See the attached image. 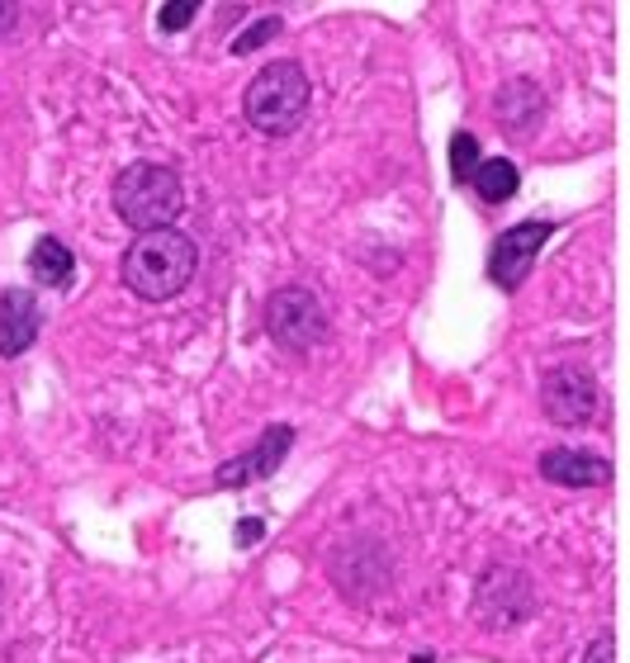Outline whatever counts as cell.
Instances as JSON below:
<instances>
[{
  "mask_svg": "<svg viewBox=\"0 0 630 663\" xmlns=\"http://www.w3.org/2000/svg\"><path fill=\"white\" fill-rule=\"evenodd\" d=\"M304 109H308V77L304 67L280 57V62H266L261 71L252 77L247 85V100H242V114L256 133L266 138H284L304 124Z\"/></svg>",
  "mask_w": 630,
  "mask_h": 663,
  "instance_id": "cell-3",
  "label": "cell"
},
{
  "mask_svg": "<svg viewBox=\"0 0 630 663\" xmlns=\"http://www.w3.org/2000/svg\"><path fill=\"white\" fill-rule=\"evenodd\" d=\"M475 190H479V199H489V205H503V199L517 195V166H512L508 156L479 162V171H475Z\"/></svg>",
  "mask_w": 630,
  "mask_h": 663,
  "instance_id": "cell-13",
  "label": "cell"
},
{
  "mask_svg": "<svg viewBox=\"0 0 630 663\" xmlns=\"http://www.w3.org/2000/svg\"><path fill=\"white\" fill-rule=\"evenodd\" d=\"M493 114H498V124H503L508 138H532L540 114H546V95H540L532 81H508L503 91H498Z\"/></svg>",
  "mask_w": 630,
  "mask_h": 663,
  "instance_id": "cell-11",
  "label": "cell"
},
{
  "mask_svg": "<svg viewBox=\"0 0 630 663\" xmlns=\"http://www.w3.org/2000/svg\"><path fill=\"white\" fill-rule=\"evenodd\" d=\"M290 445H294V427H290V422H270V427L261 431V441H256L247 455L228 460V465H223L219 474H213V484H219V488L261 484V479H270V474H276V469L284 465Z\"/></svg>",
  "mask_w": 630,
  "mask_h": 663,
  "instance_id": "cell-7",
  "label": "cell"
},
{
  "mask_svg": "<svg viewBox=\"0 0 630 663\" xmlns=\"http://www.w3.org/2000/svg\"><path fill=\"white\" fill-rule=\"evenodd\" d=\"M261 536H266V526L256 522V516H242V522H237V545H242V550H252Z\"/></svg>",
  "mask_w": 630,
  "mask_h": 663,
  "instance_id": "cell-18",
  "label": "cell"
},
{
  "mask_svg": "<svg viewBox=\"0 0 630 663\" xmlns=\"http://www.w3.org/2000/svg\"><path fill=\"white\" fill-rule=\"evenodd\" d=\"M195 242L180 233V228H162V233H138L133 247L124 252L119 276L138 299L148 304H166L176 299L195 276Z\"/></svg>",
  "mask_w": 630,
  "mask_h": 663,
  "instance_id": "cell-1",
  "label": "cell"
},
{
  "mask_svg": "<svg viewBox=\"0 0 630 663\" xmlns=\"http://www.w3.org/2000/svg\"><path fill=\"white\" fill-rule=\"evenodd\" d=\"M475 171H479V138L475 133H455L451 138V176L469 185L475 181Z\"/></svg>",
  "mask_w": 630,
  "mask_h": 663,
  "instance_id": "cell-14",
  "label": "cell"
},
{
  "mask_svg": "<svg viewBox=\"0 0 630 663\" xmlns=\"http://www.w3.org/2000/svg\"><path fill=\"white\" fill-rule=\"evenodd\" d=\"M550 242V223H517L508 228L503 237L493 242V256H489V276L503 284V290H517V284L532 276L540 247Z\"/></svg>",
  "mask_w": 630,
  "mask_h": 663,
  "instance_id": "cell-8",
  "label": "cell"
},
{
  "mask_svg": "<svg viewBox=\"0 0 630 663\" xmlns=\"http://www.w3.org/2000/svg\"><path fill=\"white\" fill-rule=\"evenodd\" d=\"M28 270H34L38 284L62 290V284H71V276H77V256H71V247L62 237H38L34 252H28Z\"/></svg>",
  "mask_w": 630,
  "mask_h": 663,
  "instance_id": "cell-12",
  "label": "cell"
},
{
  "mask_svg": "<svg viewBox=\"0 0 630 663\" xmlns=\"http://www.w3.org/2000/svg\"><path fill=\"white\" fill-rule=\"evenodd\" d=\"M195 0H171V5H162V14H156V24L166 28V34H176V28H190L195 24Z\"/></svg>",
  "mask_w": 630,
  "mask_h": 663,
  "instance_id": "cell-15",
  "label": "cell"
},
{
  "mask_svg": "<svg viewBox=\"0 0 630 663\" xmlns=\"http://www.w3.org/2000/svg\"><path fill=\"white\" fill-rule=\"evenodd\" d=\"M540 408H546L550 422L560 427H588L597 412H603V388L588 370L579 365H560L546 374V384H540Z\"/></svg>",
  "mask_w": 630,
  "mask_h": 663,
  "instance_id": "cell-6",
  "label": "cell"
},
{
  "mask_svg": "<svg viewBox=\"0 0 630 663\" xmlns=\"http://www.w3.org/2000/svg\"><path fill=\"white\" fill-rule=\"evenodd\" d=\"M38 337V299L28 290H5L0 294V356L14 360L24 356Z\"/></svg>",
  "mask_w": 630,
  "mask_h": 663,
  "instance_id": "cell-10",
  "label": "cell"
},
{
  "mask_svg": "<svg viewBox=\"0 0 630 663\" xmlns=\"http://www.w3.org/2000/svg\"><path fill=\"white\" fill-rule=\"evenodd\" d=\"M266 38H280V20H261L256 28H247V34L237 38V48H233V53H252V48H261Z\"/></svg>",
  "mask_w": 630,
  "mask_h": 663,
  "instance_id": "cell-16",
  "label": "cell"
},
{
  "mask_svg": "<svg viewBox=\"0 0 630 663\" xmlns=\"http://www.w3.org/2000/svg\"><path fill=\"white\" fill-rule=\"evenodd\" d=\"M532 612H536V588H532V579H526L522 569L493 565V569L479 579V593H475V616H479V626H489V630H512V626H522Z\"/></svg>",
  "mask_w": 630,
  "mask_h": 663,
  "instance_id": "cell-5",
  "label": "cell"
},
{
  "mask_svg": "<svg viewBox=\"0 0 630 663\" xmlns=\"http://www.w3.org/2000/svg\"><path fill=\"white\" fill-rule=\"evenodd\" d=\"M266 332L280 351H313L327 341V309L304 284H284L266 299Z\"/></svg>",
  "mask_w": 630,
  "mask_h": 663,
  "instance_id": "cell-4",
  "label": "cell"
},
{
  "mask_svg": "<svg viewBox=\"0 0 630 663\" xmlns=\"http://www.w3.org/2000/svg\"><path fill=\"white\" fill-rule=\"evenodd\" d=\"M583 663H617V640L611 636H597L588 644V654H583Z\"/></svg>",
  "mask_w": 630,
  "mask_h": 663,
  "instance_id": "cell-17",
  "label": "cell"
},
{
  "mask_svg": "<svg viewBox=\"0 0 630 663\" xmlns=\"http://www.w3.org/2000/svg\"><path fill=\"white\" fill-rule=\"evenodd\" d=\"M185 209V185L176 166L162 162H133L114 176V213L133 228V233H162L176 228Z\"/></svg>",
  "mask_w": 630,
  "mask_h": 663,
  "instance_id": "cell-2",
  "label": "cell"
},
{
  "mask_svg": "<svg viewBox=\"0 0 630 663\" xmlns=\"http://www.w3.org/2000/svg\"><path fill=\"white\" fill-rule=\"evenodd\" d=\"M540 474L550 484H564V488H597L611 479V465L593 451H574V445H555V451L540 455Z\"/></svg>",
  "mask_w": 630,
  "mask_h": 663,
  "instance_id": "cell-9",
  "label": "cell"
}]
</instances>
